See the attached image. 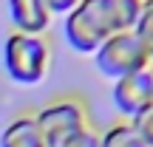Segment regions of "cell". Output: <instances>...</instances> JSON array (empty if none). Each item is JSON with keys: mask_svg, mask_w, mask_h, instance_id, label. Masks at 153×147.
Masks as SVG:
<instances>
[{"mask_svg": "<svg viewBox=\"0 0 153 147\" xmlns=\"http://www.w3.org/2000/svg\"><path fill=\"white\" fill-rule=\"evenodd\" d=\"M142 0H79L62 20V37L76 54H97L108 37L133 31Z\"/></svg>", "mask_w": 153, "mask_h": 147, "instance_id": "obj_1", "label": "cell"}, {"mask_svg": "<svg viewBox=\"0 0 153 147\" xmlns=\"http://www.w3.org/2000/svg\"><path fill=\"white\" fill-rule=\"evenodd\" d=\"M6 76L17 85H40L51 68V45L40 34L9 31L3 43Z\"/></svg>", "mask_w": 153, "mask_h": 147, "instance_id": "obj_2", "label": "cell"}, {"mask_svg": "<svg viewBox=\"0 0 153 147\" xmlns=\"http://www.w3.org/2000/svg\"><path fill=\"white\" fill-rule=\"evenodd\" d=\"M150 54L145 51V45L139 43V37L133 31H119L114 37H108L94 54V65L102 76L108 79H122V76H131L136 71L150 68Z\"/></svg>", "mask_w": 153, "mask_h": 147, "instance_id": "obj_3", "label": "cell"}, {"mask_svg": "<svg viewBox=\"0 0 153 147\" xmlns=\"http://www.w3.org/2000/svg\"><path fill=\"white\" fill-rule=\"evenodd\" d=\"M34 119L45 139V147H60L68 136L88 127V108L79 96H60L45 102L34 113Z\"/></svg>", "mask_w": 153, "mask_h": 147, "instance_id": "obj_4", "label": "cell"}, {"mask_svg": "<svg viewBox=\"0 0 153 147\" xmlns=\"http://www.w3.org/2000/svg\"><path fill=\"white\" fill-rule=\"evenodd\" d=\"M111 96H114V105L125 122H133L145 110H150L153 108V65L116 79L111 88Z\"/></svg>", "mask_w": 153, "mask_h": 147, "instance_id": "obj_5", "label": "cell"}, {"mask_svg": "<svg viewBox=\"0 0 153 147\" xmlns=\"http://www.w3.org/2000/svg\"><path fill=\"white\" fill-rule=\"evenodd\" d=\"M9 20H11V31L43 37L54 14L45 6V0H9Z\"/></svg>", "mask_w": 153, "mask_h": 147, "instance_id": "obj_6", "label": "cell"}, {"mask_svg": "<svg viewBox=\"0 0 153 147\" xmlns=\"http://www.w3.org/2000/svg\"><path fill=\"white\" fill-rule=\"evenodd\" d=\"M0 147H45L34 113H20L0 130Z\"/></svg>", "mask_w": 153, "mask_h": 147, "instance_id": "obj_7", "label": "cell"}, {"mask_svg": "<svg viewBox=\"0 0 153 147\" xmlns=\"http://www.w3.org/2000/svg\"><path fill=\"white\" fill-rule=\"evenodd\" d=\"M99 147H148L136 133L133 122H114L105 133H99Z\"/></svg>", "mask_w": 153, "mask_h": 147, "instance_id": "obj_8", "label": "cell"}, {"mask_svg": "<svg viewBox=\"0 0 153 147\" xmlns=\"http://www.w3.org/2000/svg\"><path fill=\"white\" fill-rule=\"evenodd\" d=\"M133 34L139 37V43L145 45V51L153 60V0H142V11H139L136 26H133Z\"/></svg>", "mask_w": 153, "mask_h": 147, "instance_id": "obj_9", "label": "cell"}, {"mask_svg": "<svg viewBox=\"0 0 153 147\" xmlns=\"http://www.w3.org/2000/svg\"><path fill=\"white\" fill-rule=\"evenodd\" d=\"M60 147H99V133L94 130L91 125L82 127L79 133H74V136H68L65 142H62Z\"/></svg>", "mask_w": 153, "mask_h": 147, "instance_id": "obj_10", "label": "cell"}, {"mask_svg": "<svg viewBox=\"0 0 153 147\" xmlns=\"http://www.w3.org/2000/svg\"><path fill=\"white\" fill-rule=\"evenodd\" d=\"M133 127H136V133L142 136V142L148 147H153V108L145 110L142 116H136V119H133Z\"/></svg>", "mask_w": 153, "mask_h": 147, "instance_id": "obj_11", "label": "cell"}, {"mask_svg": "<svg viewBox=\"0 0 153 147\" xmlns=\"http://www.w3.org/2000/svg\"><path fill=\"white\" fill-rule=\"evenodd\" d=\"M76 3H79V0H45V6L51 9V14H62V17H65Z\"/></svg>", "mask_w": 153, "mask_h": 147, "instance_id": "obj_12", "label": "cell"}]
</instances>
